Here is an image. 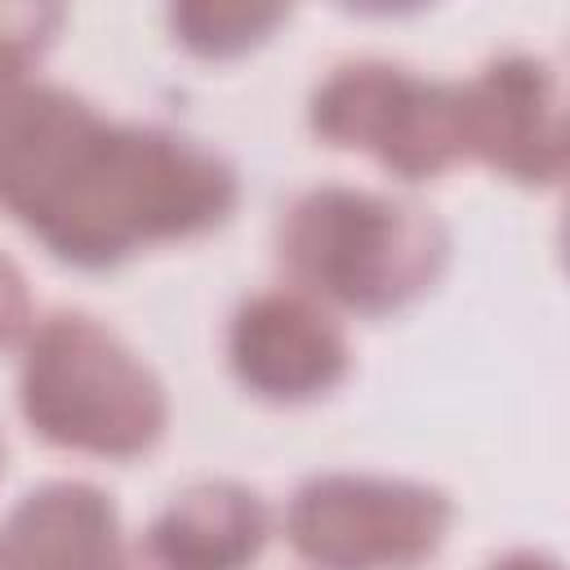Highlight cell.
Here are the masks:
<instances>
[{
	"label": "cell",
	"mask_w": 570,
	"mask_h": 570,
	"mask_svg": "<svg viewBox=\"0 0 570 570\" xmlns=\"http://www.w3.org/2000/svg\"><path fill=\"white\" fill-rule=\"evenodd\" d=\"M236 205L240 174L209 142L0 67V214L58 263L107 272L223 227Z\"/></svg>",
	"instance_id": "6da1fadb"
},
{
	"label": "cell",
	"mask_w": 570,
	"mask_h": 570,
	"mask_svg": "<svg viewBox=\"0 0 570 570\" xmlns=\"http://www.w3.org/2000/svg\"><path fill=\"white\" fill-rule=\"evenodd\" d=\"M272 245L294 289L352 316H392L428 298L454 254L450 227L428 205L361 183L289 196Z\"/></svg>",
	"instance_id": "7a4b0ae2"
},
{
	"label": "cell",
	"mask_w": 570,
	"mask_h": 570,
	"mask_svg": "<svg viewBox=\"0 0 570 570\" xmlns=\"http://www.w3.org/2000/svg\"><path fill=\"white\" fill-rule=\"evenodd\" d=\"M18 352V414L45 445L129 463L165 441L174 419L165 379L94 312L36 316Z\"/></svg>",
	"instance_id": "3957f363"
},
{
	"label": "cell",
	"mask_w": 570,
	"mask_h": 570,
	"mask_svg": "<svg viewBox=\"0 0 570 570\" xmlns=\"http://www.w3.org/2000/svg\"><path fill=\"white\" fill-rule=\"evenodd\" d=\"M307 129L334 151L370 156L401 183H428L468 160L459 80L392 58L334 62L307 94Z\"/></svg>",
	"instance_id": "277c9868"
},
{
	"label": "cell",
	"mask_w": 570,
	"mask_h": 570,
	"mask_svg": "<svg viewBox=\"0 0 570 570\" xmlns=\"http://www.w3.org/2000/svg\"><path fill=\"white\" fill-rule=\"evenodd\" d=\"M454 525L441 485L387 472H316L294 485L281 534L307 570H414Z\"/></svg>",
	"instance_id": "5b68a950"
},
{
	"label": "cell",
	"mask_w": 570,
	"mask_h": 570,
	"mask_svg": "<svg viewBox=\"0 0 570 570\" xmlns=\"http://www.w3.org/2000/svg\"><path fill=\"white\" fill-rule=\"evenodd\" d=\"M463 151L490 174L552 191L566 178V107L561 76L543 53L508 49L459 80Z\"/></svg>",
	"instance_id": "8992f818"
},
{
	"label": "cell",
	"mask_w": 570,
	"mask_h": 570,
	"mask_svg": "<svg viewBox=\"0 0 570 570\" xmlns=\"http://www.w3.org/2000/svg\"><path fill=\"white\" fill-rule=\"evenodd\" d=\"M227 370L267 405H312L352 374V343L325 303L294 285L245 294L227 316Z\"/></svg>",
	"instance_id": "52a82bcc"
},
{
	"label": "cell",
	"mask_w": 570,
	"mask_h": 570,
	"mask_svg": "<svg viewBox=\"0 0 570 570\" xmlns=\"http://www.w3.org/2000/svg\"><path fill=\"white\" fill-rule=\"evenodd\" d=\"M276 521L258 490L232 476L183 485L138 539H125L116 570H249Z\"/></svg>",
	"instance_id": "ba28073f"
},
{
	"label": "cell",
	"mask_w": 570,
	"mask_h": 570,
	"mask_svg": "<svg viewBox=\"0 0 570 570\" xmlns=\"http://www.w3.org/2000/svg\"><path fill=\"white\" fill-rule=\"evenodd\" d=\"M120 548L111 490L80 476L31 485L0 521V570H116Z\"/></svg>",
	"instance_id": "9c48e42d"
},
{
	"label": "cell",
	"mask_w": 570,
	"mask_h": 570,
	"mask_svg": "<svg viewBox=\"0 0 570 570\" xmlns=\"http://www.w3.org/2000/svg\"><path fill=\"white\" fill-rule=\"evenodd\" d=\"M174 45H183L191 58L227 62L245 58L249 49L267 45L281 22H289L285 4H169L165 9Z\"/></svg>",
	"instance_id": "30bf717a"
},
{
	"label": "cell",
	"mask_w": 570,
	"mask_h": 570,
	"mask_svg": "<svg viewBox=\"0 0 570 570\" xmlns=\"http://www.w3.org/2000/svg\"><path fill=\"white\" fill-rule=\"evenodd\" d=\"M62 22H67L62 4H0V67L4 71L40 67Z\"/></svg>",
	"instance_id": "8fae6325"
},
{
	"label": "cell",
	"mask_w": 570,
	"mask_h": 570,
	"mask_svg": "<svg viewBox=\"0 0 570 570\" xmlns=\"http://www.w3.org/2000/svg\"><path fill=\"white\" fill-rule=\"evenodd\" d=\"M36 330V298L27 285V272L13 263V254L0 249V352H13Z\"/></svg>",
	"instance_id": "7c38bea8"
},
{
	"label": "cell",
	"mask_w": 570,
	"mask_h": 570,
	"mask_svg": "<svg viewBox=\"0 0 570 570\" xmlns=\"http://www.w3.org/2000/svg\"><path fill=\"white\" fill-rule=\"evenodd\" d=\"M485 570H561V561L543 548H508L485 561Z\"/></svg>",
	"instance_id": "4fadbf2b"
},
{
	"label": "cell",
	"mask_w": 570,
	"mask_h": 570,
	"mask_svg": "<svg viewBox=\"0 0 570 570\" xmlns=\"http://www.w3.org/2000/svg\"><path fill=\"white\" fill-rule=\"evenodd\" d=\"M0 472H4V432H0Z\"/></svg>",
	"instance_id": "5bb4252c"
}]
</instances>
